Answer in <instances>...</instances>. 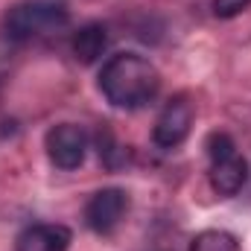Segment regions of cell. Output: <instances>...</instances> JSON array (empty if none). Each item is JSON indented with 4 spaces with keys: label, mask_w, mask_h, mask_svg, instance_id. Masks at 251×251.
I'll return each mask as SVG.
<instances>
[{
    "label": "cell",
    "mask_w": 251,
    "mask_h": 251,
    "mask_svg": "<svg viewBox=\"0 0 251 251\" xmlns=\"http://www.w3.org/2000/svg\"><path fill=\"white\" fill-rule=\"evenodd\" d=\"M100 91L114 108H143L161 91L158 67L140 53H117L100 70Z\"/></svg>",
    "instance_id": "cell-1"
},
{
    "label": "cell",
    "mask_w": 251,
    "mask_h": 251,
    "mask_svg": "<svg viewBox=\"0 0 251 251\" xmlns=\"http://www.w3.org/2000/svg\"><path fill=\"white\" fill-rule=\"evenodd\" d=\"M70 24V12L56 0H24L3 15V35L9 41H32L62 32Z\"/></svg>",
    "instance_id": "cell-2"
},
{
    "label": "cell",
    "mask_w": 251,
    "mask_h": 251,
    "mask_svg": "<svg viewBox=\"0 0 251 251\" xmlns=\"http://www.w3.org/2000/svg\"><path fill=\"white\" fill-rule=\"evenodd\" d=\"M44 149H47V158L59 170H64V173L79 170L88 155V134L76 123H59L47 131Z\"/></svg>",
    "instance_id": "cell-3"
},
{
    "label": "cell",
    "mask_w": 251,
    "mask_h": 251,
    "mask_svg": "<svg viewBox=\"0 0 251 251\" xmlns=\"http://www.w3.org/2000/svg\"><path fill=\"white\" fill-rule=\"evenodd\" d=\"M128 210V193L120 187H105L94 193L85 204V225L94 234H111Z\"/></svg>",
    "instance_id": "cell-4"
},
{
    "label": "cell",
    "mask_w": 251,
    "mask_h": 251,
    "mask_svg": "<svg viewBox=\"0 0 251 251\" xmlns=\"http://www.w3.org/2000/svg\"><path fill=\"white\" fill-rule=\"evenodd\" d=\"M190 126H193V105L187 97H173L164 111L158 114L155 128H152V140L161 149H176L187 140Z\"/></svg>",
    "instance_id": "cell-5"
},
{
    "label": "cell",
    "mask_w": 251,
    "mask_h": 251,
    "mask_svg": "<svg viewBox=\"0 0 251 251\" xmlns=\"http://www.w3.org/2000/svg\"><path fill=\"white\" fill-rule=\"evenodd\" d=\"M70 228L64 225H50V222H38L29 225L18 234L15 251H67L70 249Z\"/></svg>",
    "instance_id": "cell-6"
},
{
    "label": "cell",
    "mask_w": 251,
    "mask_h": 251,
    "mask_svg": "<svg viewBox=\"0 0 251 251\" xmlns=\"http://www.w3.org/2000/svg\"><path fill=\"white\" fill-rule=\"evenodd\" d=\"M246 181H249V161L240 152L210 167V187L219 196H237L246 187Z\"/></svg>",
    "instance_id": "cell-7"
},
{
    "label": "cell",
    "mask_w": 251,
    "mask_h": 251,
    "mask_svg": "<svg viewBox=\"0 0 251 251\" xmlns=\"http://www.w3.org/2000/svg\"><path fill=\"white\" fill-rule=\"evenodd\" d=\"M108 47V29L102 24H85L76 35H73V56L82 64H94L102 59Z\"/></svg>",
    "instance_id": "cell-8"
},
{
    "label": "cell",
    "mask_w": 251,
    "mask_h": 251,
    "mask_svg": "<svg viewBox=\"0 0 251 251\" xmlns=\"http://www.w3.org/2000/svg\"><path fill=\"white\" fill-rule=\"evenodd\" d=\"M190 251H240V240L231 231L222 228H207L199 231L190 243Z\"/></svg>",
    "instance_id": "cell-9"
},
{
    "label": "cell",
    "mask_w": 251,
    "mask_h": 251,
    "mask_svg": "<svg viewBox=\"0 0 251 251\" xmlns=\"http://www.w3.org/2000/svg\"><path fill=\"white\" fill-rule=\"evenodd\" d=\"M204 149H207L210 164H216V161H225V158L237 155V143H234V137H231V134H225V131H210V134H207V140H204Z\"/></svg>",
    "instance_id": "cell-10"
},
{
    "label": "cell",
    "mask_w": 251,
    "mask_h": 251,
    "mask_svg": "<svg viewBox=\"0 0 251 251\" xmlns=\"http://www.w3.org/2000/svg\"><path fill=\"white\" fill-rule=\"evenodd\" d=\"M249 6H251V0H213V15L216 18H237Z\"/></svg>",
    "instance_id": "cell-11"
}]
</instances>
